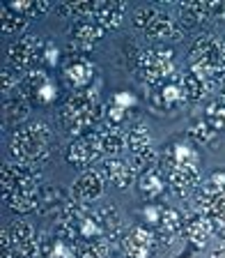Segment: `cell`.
<instances>
[{"label": "cell", "mask_w": 225, "mask_h": 258, "mask_svg": "<svg viewBox=\"0 0 225 258\" xmlns=\"http://www.w3.org/2000/svg\"><path fill=\"white\" fill-rule=\"evenodd\" d=\"M214 88L220 92V99H225V70L218 74V79L214 81Z\"/></svg>", "instance_id": "33"}, {"label": "cell", "mask_w": 225, "mask_h": 258, "mask_svg": "<svg viewBox=\"0 0 225 258\" xmlns=\"http://www.w3.org/2000/svg\"><path fill=\"white\" fill-rule=\"evenodd\" d=\"M147 99H150L152 108H159V111H172L179 104H184V92L179 81H166L161 86H150V92H147Z\"/></svg>", "instance_id": "16"}, {"label": "cell", "mask_w": 225, "mask_h": 258, "mask_svg": "<svg viewBox=\"0 0 225 258\" xmlns=\"http://www.w3.org/2000/svg\"><path fill=\"white\" fill-rule=\"evenodd\" d=\"M127 148L131 150V155H140V152L150 150L152 148V136H150V129L147 124L138 122L127 132Z\"/></svg>", "instance_id": "25"}, {"label": "cell", "mask_w": 225, "mask_h": 258, "mask_svg": "<svg viewBox=\"0 0 225 258\" xmlns=\"http://www.w3.org/2000/svg\"><path fill=\"white\" fill-rule=\"evenodd\" d=\"M19 90L30 102V106H48L58 97L55 81L42 70H32L28 74H23V79L19 81Z\"/></svg>", "instance_id": "9"}, {"label": "cell", "mask_w": 225, "mask_h": 258, "mask_svg": "<svg viewBox=\"0 0 225 258\" xmlns=\"http://www.w3.org/2000/svg\"><path fill=\"white\" fill-rule=\"evenodd\" d=\"M211 258H225V240L220 242V244L214 249V251H211Z\"/></svg>", "instance_id": "34"}, {"label": "cell", "mask_w": 225, "mask_h": 258, "mask_svg": "<svg viewBox=\"0 0 225 258\" xmlns=\"http://www.w3.org/2000/svg\"><path fill=\"white\" fill-rule=\"evenodd\" d=\"M3 32L5 35H16V32H23L28 28V23H30V19L28 16H23L21 12L12 10L10 5H3Z\"/></svg>", "instance_id": "27"}, {"label": "cell", "mask_w": 225, "mask_h": 258, "mask_svg": "<svg viewBox=\"0 0 225 258\" xmlns=\"http://www.w3.org/2000/svg\"><path fill=\"white\" fill-rule=\"evenodd\" d=\"M138 187L147 201H156L161 194L166 191V175H163V168L154 166V168H150V171L138 173Z\"/></svg>", "instance_id": "22"}, {"label": "cell", "mask_w": 225, "mask_h": 258, "mask_svg": "<svg viewBox=\"0 0 225 258\" xmlns=\"http://www.w3.org/2000/svg\"><path fill=\"white\" fill-rule=\"evenodd\" d=\"M53 148H55L53 129L44 120H30V122L21 124V127H16L12 132L10 150L12 157L19 164L39 168L44 161H48Z\"/></svg>", "instance_id": "3"}, {"label": "cell", "mask_w": 225, "mask_h": 258, "mask_svg": "<svg viewBox=\"0 0 225 258\" xmlns=\"http://www.w3.org/2000/svg\"><path fill=\"white\" fill-rule=\"evenodd\" d=\"M7 55H10V62L16 72L28 74L46 58V44L39 39V35H23V37L12 42Z\"/></svg>", "instance_id": "8"}, {"label": "cell", "mask_w": 225, "mask_h": 258, "mask_svg": "<svg viewBox=\"0 0 225 258\" xmlns=\"http://www.w3.org/2000/svg\"><path fill=\"white\" fill-rule=\"evenodd\" d=\"M28 108L30 102L23 97L21 90H14L10 95H5V124H21L28 120Z\"/></svg>", "instance_id": "23"}, {"label": "cell", "mask_w": 225, "mask_h": 258, "mask_svg": "<svg viewBox=\"0 0 225 258\" xmlns=\"http://www.w3.org/2000/svg\"><path fill=\"white\" fill-rule=\"evenodd\" d=\"M96 67L87 55L83 53H69L62 60V79L74 92L90 90L92 81H94Z\"/></svg>", "instance_id": "10"}, {"label": "cell", "mask_w": 225, "mask_h": 258, "mask_svg": "<svg viewBox=\"0 0 225 258\" xmlns=\"http://www.w3.org/2000/svg\"><path fill=\"white\" fill-rule=\"evenodd\" d=\"M220 46H223V58H225V39H223V42H220Z\"/></svg>", "instance_id": "35"}, {"label": "cell", "mask_w": 225, "mask_h": 258, "mask_svg": "<svg viewBox=\"0 0 225 258\" xmlns=\"http://www.w3.org/2000/svg\"><path fill=\"white\" fill-rule=\"evenodd\" d=\"M124 10H127V5L120 3V0H101V3H96L94 5L92 21H96L103 30L115 28V26H120V21H122Z\"/></svg>", "instance_id": "20"}, {"label": "cell", "mask_w": 225, "mask_h": 258, "mask_svg": "<svg viewBox=\"0 0 225 258\" xmlns=\"http://www.w3.org/2000/svg\"><path fill=\"white\" fill-rule=\"evenodd\" d=\"M136 168L131 161L127 159H120V157H108L103 161V177H106V182L113 184L115 189H129L134 184L136 180Z\"/></svg>", "instance_id": "17"}, {"label": "cell", "mask_w": 225, "mask_h": 258, "mask_svg": "<svg viewBox=\"0 0 225 258\" xmlns=\"http://www.w3.org/2000/svg\"><path fill=\"white\" fill-rule=\"evenodd\" d=\"M16 90V70L10 67V64H3V92L10 95V92Z\"/></svg>", "instance_id": "31"}, {"label": "cell", "mask_w": 225, "mask_h": 258, "mask_svg": "<svg viewBox=\"0 0 225 258\" xmlns=\"http://www.w3.org/2000/svg\"><path fill=\"white\" fill-rule=\"evenodd\" d=\"M154 12H156V7H152V5H143V7H138V10L134 12V28H136V30L143 32L145 28H147V23L152 21Z\"/></svg>", "instance_id": "30"}, {"label": "cell", "mask_w": 225, "mask_h": 258, "mask_svg": "<svg viewBox=\"0 0 225 258\" xmlns=\"http://www.w3.org/2000/svg\"><path fill=\"white\" fill-rule=\"evenodd\" d=\"M71 35V53H83L87 48H92L99 39L103 37V28L92 19H83V21H71L69 28Z\"/></svg>", "instance_id": "15"}, {"label": "cell", "mask_w": 225, "mask_h": 258, "mask_svg": "<svg viewBox=\"0 0 225 258\" xmlns=\"http://www.w3.org/2000/svg\"><path fill=\"white\" fill-rule=\"evenodd\" d=\"M188 136H191L195 143H200V145H209V143H214L216 141V129L211 127L207 120H200V122H195L191 127Z\"/></svg>", "instance_id": "29"}, {"label": "cell", "mask_w": 225, "mask_h": 258, "mask_svg": "<svg viewBox=\"0 0 225 258\" xmlns=\"http://www.w3.org/2000/svg\"><path fill=\"white\" fill-rule=\"evenodd\" d=\"M99 139H101L103 155H108V157L120 155V150L127 148V134H122L120 129H113V127L99 129Z\"/></svg>", "instance_id": "26"}, {"label": "cell", "mask_w": 225, "mask_h": 258, "mask_svg": "<svg viewBox=\"0 0 225 258\" xmlns=\"http://www.w3.org/2000/svg\"><path fill=\"white\" fill-rule=\"evenodd\" d=\"M122 231V215L113 203L90 208V203H71L60 221L55 235L74 249V258H103L110 242Z\"/></svg>", "instance_id": "1"}, {"label": "cell", "mask_w": 225, "mask_h": 258, "mask_svg": "<svg viewBox=\"0 0 225 258\" xmlns=\"http://www.w3.org/2000/svg\"><path fill=\"white\" fill-rule=\"evenodd\" d=\"M39 189H42V173L37 166H28L19 161L3 164V201L7 208L19 215L37 210Z\"/></svg>", "instance_id": "2"}, {"label": "cell", "mask_w": 225, "mask_h": 258, "mask_svg": "<svg viewBox=\"0 0 225 258\" xmlns=\"http://www.w3.org/2000/svg\"><path fill=\"white\" fill-rule=\"evenodd\" d=\"M101 115H103L101 97H99V92L94 88H90V90H83V92H74L60 106L58 122L64 134L78 139V136L92 132L96 122H101Z\"/></svg>", "instance_id": "4"}, {"label": "cell", "mask_w": 225, "mask_h": 258, "mask_svg": "<svg viewBox=\"0 0 225 258\" xmlns=\"http://www.w3.org/2000/svg\"><path fill=\"white\" fill-rule=\"evenodd\" d=\"M143 32L150 39H159V42H163V39H182L184 37V30H182V26H179V21H175L168 12H161V10L154 12L152 21L147 23V28H145Z\"/></svg>", "instance_id": "18"}, {"label": "cell", "mask_w": 225, "mask_h": 258, "mask_svg": "<svg viewBox=\"0 0 225 258\" xmlns=\"http://www.w3.org/2000/svg\"><path fill=\"white\" fill-rule=\"evenodd\" d=\"M182 226H184V217L179 215L177 210L163 205V208H161V217H159V221H156V226H154V233H156L159 240L172 242L177 233L182 231Z\"/></svg>", "instance_id": "21"}, {"label": "cell", "mask_w": 225, "mask_h": 258, "mask_svg": "<svg viewBox=\"0 0 225 258\" xmlns=\"http://www.w3.org/2000/svg\"><path fill=\"white\" fill-rule=\"evenodd\" d=\"M204 120H207L216 132H225V99H216L207 106L204 111Z\"/></svg>", "instance_id": "28"}, {"label": "cell", "mask_w": 225, "mask_h": 258, "mask_svg": "<svg viewBox=\"0 0 225 258\" xmlns=\"http://www.w3.org/2000/svg\"><path fill=\"white\" fill-rule=\"evenodd\" d=\"M182 233L188 237V242H191L193 247L202 249L204 244H207V240L211 237L214 228H211V224L207 221V217L200 215V212H195V215H191V217H186V219H184Z\"/></svg>", "instance_id": "19"}, {"label": "cell", "mask_w": 225, "mask_h": 258, "mask_svg": "<svg viewBox=\"0 0 225 258\" xmlns=\"http://www.w3.org/2000/svg\"><path fill=\"white\" fill-rule=\"evenodd\" d=\"M159 247V237L147 226H136L124 235V258H152Z\"/></svg>", "instance_id": "12"}, {"label": "cell", "mask_w": 225, "mask_h": 258, "mask_svg": "<svg viewBox=\"0 0 225 258\" xmlns=\"http://www.w3.org/2000/svg\"><path fill=\"white\" fill-rule=\"evenodd\" d=\"M188 70L195 72L209 88H214V81L225 70L223 46L214 35H202L188 48Z\"/></svg>", "instance_id": "6"}, {"label": "cell", "mask_w": 225, "mask_h": 258, "mask_svg": "<svg viewBox=\"0 0 225 258\" xmlns=\"http://www.w3.org/2000/svg\"><path fill=\"white\" fill-rule=\"evenodd\" d=\"M101 155L103 150H101V139H99V129H92L87 134L74 139V143L67 150V164L74 168H80V171L83 168L87 171V166H92Z\"/></svg>", "instance_id": "11"}, {"label": "cell", "mask_w": 225, "mask_h": 258, "mask_svg": "<svg viewBox=\"0 0 225 258\" xmlns=\"http://www.w3.org/2000/svg\"><path fill=\"white\" fill-rule=\"evenodd\" d=\"M163 171L168 173V184L177 196H191L200 187V159L195 148L186 143H175L163 155Z\"/></svg>", "instance_id": "5"}, {"label": "cell", "mask_w": 225, "mask_h": 258, "mask_svg": "<svg viewBox=\"0 0 225 258\" xmlns=\"http://www.w3.org/2000/svg\"><path fill=\"white\" fill-rule=\"evenodd\" d=\"M179 86H182V92H184V99H186V102H200L209 92V86L191 70H186L179 76Z\"/></svg>", "instance_id": "24"}, {"label": "cell", "mask_w": 225, "mask_h": 258, "mask_svg": "<svg viewBox=\"0 0 225 258\" xmlns=\"http://www.w3.org/2000/svg\"><path fill=\"white\" fill-rule=\"evenodd\" d=\"M136 72L138 76L147 83V86H161L166 81L172 79L175 72V53L170 48H143L140 58L136 62Z\"/></svg>", "instance_id": "7"}, {"label": "cell", "mask_w": 225, "mask_h": 258, "mask_svg": "<svg viewBox=\"0 0 225 258\" xmlns=\"http://www.w3.org/2000/svg\"><path fill=\"white\" fill-rule=\"evenodd\" d=\"M103 189H106V177H103V173L87 168V171L80 173L74 180V184H71V199H74L76 203H85V205L94 203V201L101 199Z\"/></svg>", "instance_id": "13"}, {"label": "cell", "mask_w": 225, "mask_h": 258, "mask_svg": "<svg viewBox=\"0 0 225 258\" xmlns=\"http://www.w3.org/2000/svg\"><path fill=\"white\" fill-rule=\"evenodd\" d=\"M71 203H74V199H69V196L60 187H55V184H42V189H39L37 210L44 217H48V219L60 221L64 217V212L69 210Z\"/></svg>", "instance_id": "14"}, {"label": "cell", "mask_w": 225, "mask_h": 258, "mask_svg": "<svg viewBox=\"0 0 225 258\" xmlns=\"http://www.w3.org/2000/svg\"><path fill=\"white\" fill-rule=\"evenodd\" d=\"M44 60H48V64H53L55 60H58V48H55V44H51V42L46 44V58Z\"/></svg>", "instance_id": "32"}]
</instances>
